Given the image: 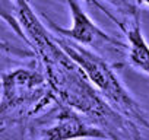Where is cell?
Returning <instances> with one entry per match:
<instances>
[{
	"mask_svg": "<svg viewBox=\"0 0 149 140\" xmlns=\"http://www.w3.org/2000/svg\"><path fill=\"white\" fill-rule=\"evenodd\" d=\"M25 40L38 54L45 79L54 94L72 110L97 124L110 140H142L136 123L114 110L94 88L82 67L74 61L37 18L28 0H15Z\"/></svg>",
	"mask_w": 149,
	"mask_h": 140,
	"instance_id": "cell-1",
	"label": "cell"
},
{
	"mask_svg": "<svg viewBox=\"0 0 149 140\" xmlns=\"http://www.w3.org/2000/svg\"><path fill=\"white\" fill-rule=\"evenodd\" d=\"M57 41L63 47V50L82 67V70L88 76L89 82L94 85V88L98 91V94L114 110H117L132 121L139 123L143 127H149V121L143 114L142 108L132 98L127 89L121 85L120 79L110 67V64L98 53L89 51L86 47L63 37H58Z\"/></svg>",
	"mask_w": 149,
	"mask_h": 140,
	"instance_id": "cell-2",
	"label": "cell"
},
{
	"mask_svg": "<svg viewBox=\"0 0 149 140\" xmlns=\"http://www.w3.org/2000/svg\"><path fill=\"white\" fill-rule=\"evenodd\" d=\"M70 13H72V26L70 28H61L57 26L54 22H50L51 28L63 38L72 40L84 47L94 48L95 53L98 51H114V50H123L124 44L114 40L108 34H105L102 29H100L91 18L84 12L81 5L76 0H66Z\"/></svg>",
	"mask_w": 149,
	"mask_h": 140,
	"instance_id": "cell-3",
	"label": "cell"
},
{
	"mask_svg": "<svg viewBox=\"0 0 149 140\" xmlns=\"http://www.w3.org/2000/svg\"><path fill=\"white\" fill-rule=\"evenodd\" d=\"M44 78L35 72L26 69H18L15 72L3 75V99H2V114L8 108L22 107L34 99V92L37 94L44 85Z\"/></svg>",
	"mask_w": 149,
	"mask_h": 140,
	"instance_id": "cell-4",
	"label": "cell"
},
{
	"mask_svg": "<svg viewBox=\"0 0 149 140\" xmlns=\"http://www.w3.org/2000/svg\"><path fill=\"white\" fill-rule=\"evenodd\" d=\"M73 139H107L104 131L88 125L72 108H64L56 123L48 127L41 140H73Z\"/></svg>",
	"mask_w": 149,
	"mask_h": 140,
	"instance_id": "cell-5",
	"label": "cell"
},
{
	"mask_svg": "<svg viewBox=\"0 0 149 140\" xmlns=\"http://www.w3.org/2000/svg\"><path fill=\"white\" fill-rule=\"evenodd\" d=\"M126 35L129 40V53H127L129 61L132 63L133 67H136L137 70L149 76V45L142 35L137 19L134 21L132 28L126 31Z\"/></svg>",
	"mask_w": 149,
	"mask_h": 140,
	"instance_id": "cell-6",
	"label": "cell"
},
{
	"mask_svg": "<svg viewBox=\"0 0 149 140\" xmlns=\"http://www.w3.org/2000/svg\"><path fill=\"white\" fill-rule=\"evenodd\" d=\"M85 2H88V3H89L91 0H85ZM111 2H113V3H116V5H123V3H124V0H111Z\"/></svg>",
	"mask_w": 149,
	"mask_h": 140,
	"instance_id": "cell-7",
	"label": "cell"
},
{
	"mask_svg": "<svg viewBox=\"0 0 149 140\" xmlns=\"http://www.w3.org/2000/svg\"><path fill=\"white\" fill-rule=\"evenodd\" d=\"M140 2H143V3H146V5H149V0H140Z\"/></svg>",
	"mask_w": 149,
	"mask_h": 140,
	"instance_id": "cell-8",
	"label": "cell"
}]
</instances>
